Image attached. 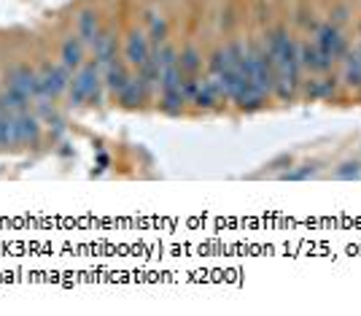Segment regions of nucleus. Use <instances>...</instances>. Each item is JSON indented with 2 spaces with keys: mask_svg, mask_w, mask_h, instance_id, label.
Returning a JSON list of instances; mask_svg holds the SVG:
<instances>
[{
  "mask_svg": "<svg viewBox=\"0 0 361 316\" xmlns=\"http://www.w3.org/2000/svg\"><path fill=\"white\" fill-rule=\"evenodd\" d=\"M68 92L73 105L95 103L100 98V65L97 62H84L81 68L76 70Z\"/></svg>",
  "mask_w": 361,
  "mask_h": 316,
  "instance_id": "f257e3e1",
  "label": "nucleus"
},
{
  "mask_svg": "<svg viewBox=\"0 0 361 316\" xmlns=\"http://www.w3.org/2000/svg\"><path fill=\"white\" fill-rule=\"evenodd\" d=\"M38 84H41V98L54 100L70 87V70L65 65H43L38 73Z\"/></svg>",
  "mask_w": 361,
  "mask_h": 316,
  "instance_id": "f03ea898",
  "label": "nucleus"
},
{
  "mask_svg": "<svg viewBox=\"0 0 361 316\" xmlns=\"http://www.w3.org/2000/svg\"><path fill=\"white\" fill-rule=\"evenodd\" d=\"M315 46L327 54L332 62L343 60L345 52H348V41L343 38L340 27H337V25H332V22H324V25L318 27V33H315Z\"/></svg>",
  "mask_w": 361,
  "mask_h": 316,
  "instance_id": "7ed1b4c3",
  "label": "nucleus"
},
{
  "mask_svg": "<svg viewBox=\"0 0 361 316\" xmlns=\"http://www.w3.org/2000/svg\"><path fill=\"white\" fill-rule=\"evenodd\" d=\"M6 84L11 89H17L22 92L27 100L30 98H41V84H38V73L33 68H27V65H17V68H11V73L6 76Z\"/></svg>",
  "mask_w": 361,
  "mask_h": 316,
  "instance_id": "20e7f679",
  "label": "nucleus"
},
{
  "mask_svg": "<svg viewBox=\"0 0 361 316\" xmlns=\"http://www.w3.org/2000/svg\"><path fill=\"white\" fill-rule=\"evenodd\" d=\"M151 54V41L143 30H130L127 35V44H124V60L132 65V68H140Z\"/></svg>",
  "mask_w": 361,
  "mask_h": 316,
  "instance_id": "39448f33",
  "label": "nucleus"
},
{
  "mask_svg": "<svg viewBox=\"0 0 361 316\" xmlns=\"http://www.w3.org/2000/svg\"><path fill=\"white\" fill-rule=\"evenodd\" d=\"M299 65L305 70H310V73H327L332 68V60L315 44L305 41V44H299Z\"/></svg>",
  "mask_w": 361,
  "mask_h": 316,
  "instance_id": "423d86ee",
  "label": "nucleus"
},
{
  "mask_svg": "<svg viewBox=\"0 0 361 316\" xmlns=\"http://www.w3.org/2000/svg\"><path fill=\"white\" fill-rule=\"evenodd\" d=\"M84 41L79 38V35H70L62 41V49H60V60H62V65L73 73V70H79L84 65Z\"/></svg>",
  "mask_w": 361,
  "mask_h": 316,
  "instance_id": "0eeeda50",
  "label": "nucleus"
},
{
  "mask_svg": "<svg viewBox=\"0 0 361 316\" xmlns=\"http://www.w3.org/2000/svg\"><path fill=\"white\" fill-rule=\"evenodd\" d=\"M17 136H19V143H27V146L38 143V138H41V122H38L35 114H30V111H19L17 114Z\"/></svg>",
  "mask_w": 361,
  "mask_h": 316,
  "instance_id": "6e6552de",
  "label": "nucleus"
},
{
  "mask_svg": "<svg viewBox=\"0 0 361 316\" xmlns=\"http://www.w3.org/2000/svg\"><path fill=\"white\" fill-rule=\"evenodd\" d=\"M116 49H119V44H116V35L111 33V30H103L100 38H97V44L92 46V52H95V62L105 68V65H111L114 60H116Z\"/></svg>",
  "mask_w": 361,
  "mask_h": 316,
  "instance_id": "1a4fd4ad",
  "label": "nucleus"
},
{
  "mask_svg": "<svg viewBox=\"0 0 361 316\" xmlns=\"http://www.w3.org/2000/svg\"><path fill=\"white\" fill-rule=\"evenodd\" d=\"M222 98H224V92L222 87H219V81L210 76L205 81H200V89H197V95H194L191 103L197 105V108H216Z\"/></svg>",
  "mask_w": 361,
  "mask_h": 316,
  "instance_id": "9d476101",
  "label": "nucleus"
},
{
  "mask_svg": "<svg viewBox=\"0 0 361 316\" xmlns=\"http://www.w3.org/2000/svg\"><path fill=\"white\" fill-rule=\"evenodd\" d=\"M149 95H151V89L143 84V79H140V76H130V81L124 84V89H121L116 98H119V103L124 105H140Z\"/></svg>",
  "mask_w": 361,
  "mask_h": 316,
  "instance_id": "9b49d317",
  "label": "nucleus"
},
{
  "mask_svg": "<svg viewBox=\"0 0 361 316\" xmlns=\"http://www.w3.org/2000/svg\"><path fill=\"white\" fill-rule=\"evenodd\" d=\"M103 33V27H100V19L95 11H81V17H79V38L84 41L86 46H95L97 44V38Z\"/></svg>",
  "mask_w": 361,
  "mask_h": 316,
  "instance_id": "f8f14e48",
  "label": "nucleus"
},
{
  "mask_svg": "<svg viewBox=\"0 0 361 316\" xmlns=\"http://www.w3.org/2000/svg\"><path fill=\"white\" fill-rule=\"evenodd\" d=\"M343 81L348 87L361 89V57L359 52H345L343 57Z\"/></svg>",
  "mask_w": 361,
  "mask_h": 316,
  "instance_id": "ddd939ff",
  "label": "nucleus"
},
{
  "mask_svg": "<svg viewBox=\"0 0 361 316\" xmlns=\"http://www.w3.org/2000/svg\"><path fill=\"white\" fill-rule=\"evenodd\" d=\"M127 81H130V73L124 68V62L114 60L111 65H105V84H108V89H111L114 95H119Z\"/></svg>",
  "mask_w": 361,
  "mask_h": 316,
  "instance_id": "4468645a",
  "label": "nucleus"
},
{
  "mask_svg": "<svg viewBox=\"0 0 361 316\" xmlns=\"http://www.w3.org/2000/svg\"><path fill=\"white\" fill-rule=\"evenodd\" d=\"M17 114L0 111V146H17Z\"/></svg>",
  "mask_w": 361,
  "mask_h": 316,
  "instance_id": "2eb2a0df",
  "label": "nucleus"
},
{
  "mask_svg": "<svg viewBox=\"0 0 361 316\" xmlns=\"http://www.w3.org/2000/svg\"><path fill=\"white\" fill-rule=\"evenodd\" d=\"M264 98H267V95H261V92H259V89L254 87L251 81H245V84L238 89V95H235L232 100L240 105V108H248V111H254V108H259V105L264 103Z\"/></svg>",
  "mask_w": 361,
  "mask_h": 316,
  "instance_id": "dca6fc26",
  "label": "nucleus"
},
{
  "mask_svg": "<svg viewBox=\"0 0 361 316\" xmlns=\"http://www.w3.org/2000/svg\"><path fill=\"white\" fill-rule=\"evenodd\" d=\"M178 68L184 70V76H197V70L203 68V54L197 46H186L178 54Z\"/></svg>",
  "mask_w": 361,
  "mask_h": 316,
  "instance_id": "f3484780",
  "label": "nucleus"
},
{
  "mask_svg": "<svg viewBox=\"0 0 361 316\" xmlns=\"http://www.w3.org/2000/svg\"><path fill=\"white\" fill-rule=\"evenodd\" d=\"M149 41L151 46H162L168 41V19L162 14H149Z\"/></svg>",
  "mask_w": 361,
  "mask_h": 316,
  "instance_id": "a211bd4d",
  "label": "nucleus"
},
{
  "mask_svg": "<svg viewBox=\"0 0 361 316\" xmlns=\"http://www.w3.org/2000/svg\"><path fill=\"white\" fill-rule=\"evenodd\" d=\"M0 103H3V108H6V111H11V114L17 111V114H19V111H27V103H30V100H27L22 92H17V89L6 87V92L0 95Z\"/></svg>",
  "mask_w": 361,
  "mask_h": 316,
  "instance_id": "6ab92c4d",
  "label": "nucleus"
},
{
  "mask_svg": "<svg viewBox=\"0 0 361 316\" xmlns=\"http://www.w3.org/2000/svg\"><path fill=\"white\" fill-rule=\"evenodd\" d=\"M184 103H186V98H184V92H181V89H172V92H162V108H165L168 114H178Z\"/></svg>",
  "mask_w": 361,
  "mask_h": 316,
  "instance_id": "aec40b11",
  "label": "nucleus"
},
{
  "mask_svg": "<svg viewBox=\"0 0 361 316\" xmlns=\"http://www.w3.org/2000/svg\"><path fill=\"white\" fill-rule=\"evenodd\" d=\"M318 87H321V100H324V98H334L337 95L340 81L334 76H324V79H318Z\"/></svg>",
  "mask_w": 361,
  "mask_h": 316,
  "instance_id": "412c9836",
  "label": "nucleus"
},
{
  "mask_svg": "<svg viewBox=\"0 0 361 316\" xmlns=\"http://www.w3.org/2000/svg\"><path fill=\"white\" fill-rule=\"evenodd\" d=\"M348 19H350V6H337V8H332V14H329V22L337 25V27L345 25Z\"/></svg>",
  "mask_w": 361,
  "mask_h": 316,
  "instance_id": "4be33fe9",
  "label": "nucleus"
},
{
  "mask_svg": "<svg viewBox=\"0 0 361 316\" xmlns=\"http://www.w3.org/2000/svg\"><path fill=\"white\" fill-rule=\"evenodd\" d=\"M356 176H361V165H356V162H348L337 171V178H356Z\"/></svg>",
  "mask_w": 361,
  "mask_h": 316,
  "instance_id": "5701e85b",
  "label": "nucleus"
},
{
  "mask_svg": "<svg viewBox=\"0 0 361 316\" xmlns=\"http://www.w3.org/2000/svg\"><path fill=\"white\" fill-rule=\"evenodd\" d=\"M310 176H315L313 168H302V171H292V173H286L283 178H289V181H302V178H310Z\"/></svg>",
  "mask_w": 361,
  "mask_h": 316,
  "instance_id": "b1692460",
  "label": "nucleus"
},
{
  "mask_svg": "<svg viewBox=\"0 0 361 316\" xmlns=\"http://www.w3.org/2000/svg\"><path fill=\"white\" fill-rule=\"evenodd\" d=\"M356 30H359V35H361V19L356 22Z\"/></svg>",
  "mask_w": 361,
  "mask_h": 316,
  "instance_id": "393cba45",
  "label": "nucleus"
}]
</instances>
